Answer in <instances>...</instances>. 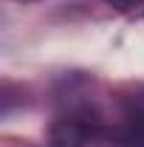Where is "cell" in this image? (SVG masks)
<instances>
[{"label": "cell", "instance_id": "obj_2", "mask_svg": "<svg viewBox=\"0 0 144 147\" xmlns=\"http://www.w3.org/2000/svg\"><path fill=\"white\" fill-rule=\"evenodd\" d=\"M110 6H116V9H133V6H139L144 0H108Z\"/></svg>", "mask_w": 144, "mask_h": 147}, {"label": "cell", "instance_id": "obj_1", "mask_svg": "<svg viewBox=\"0 0 144 147\" xmlns=\"http://www.w3.org/2000/svg\"><path fill=\"white\" fill-rule=\"evenodd\" d=\"M82 144H85V130L76 122L65 119V122L54 125V130H51V147H82Z\"/></svg>", "mask_w": 144, "mask_h": 147}]
</instances>
